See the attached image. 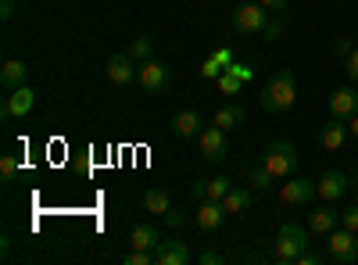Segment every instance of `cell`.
I'll list each match as a JSON object with an SVG mask.
<instances>
[{
  "label": "cell",
  "mask_w": 358,
  "mask_h": 265,
  "mask_svg": "<svg viewBox=\"0 0 358 265\" xmlns=\"http://www.w3.org/2000/svg\"><path fill=\"white\" fill-rule=\"evenodd\" d=\"M25 79H29V65L18 62V57H8V62L0 65V86H4V90H18V86H25Z\"/></svg>",
  "instance_id": "obj_16"
},
{
  "label": "cell",
  "mask_w": 358,
  "mask_h": 265,
  "mask_svg": "<svg viewBox=\"0 0 358 265\" xmlns=\"http://www.w3.org/2000/svg\"><path fill=\"white\" fill-rule=\"evenodd\" d=\"M143 208L151 212V215H169V212H172V197H169L165 190L151 187V190L143 194Z\"/></svg>",
  "instance_id": "obj_21"
},
{
  "label": "cell",
  "mask_w": 358,
  "mask_h": 265,
  "mask_svg": "<svg viewBox=\"0 0 358 265\" xmlns=\"http://www.w3.org/2000/svg\"><path fill=\"white\" fill-rule=\"evenodd\" d=\"M0 18H4V22L15 18V0H0Z\"/></svg>",
  "instance_id": "obj_38"
},
{
  "label": "cell",
  "mask_w": 358,
  "mask_h": 265,
  "mask_svg": "<svg viewBox=\"0 0 358 265\" xmlns=\"http://www.w3.org/2000/svg\"><path fill=\"white\" fill-rule=\"evenodd\" d=\"M344 72H348V79H351V83H358V47H355V54L344 62Z\"/></svg>",
  "instance_id": "obj_34"
},
{
  "label": "cell",
  "mask_w": 358,
  "mask_h": 265,
  "mask_svg": "<svg viewBox=\"0 0 358 265\" xmlns=\"http://www.w3.org/2000/svg\"><path fill=\"white\" fill-rule=\"evenodd\" d=\"M268 18H273V11L262 8L258 0H255V4H241V8H233V29H236L241 36H258V33H265Z\"/></svg>",
  "instance_id": "obj_5"
},
{
  "label": "cell",
  "mask_w": 358,
  "mask_h": 265,
  "mask_svg": "<svg viewBox=\"0 0 358 265\" xmlns=\"http://www.w3.org/2000/svg\"><path fill=\"white\" fill-rule=\"evenodd\" d=\"M33 104H36V94L29 90V83L18 86V90H8L4 104H0V119H4V122H11V119H25V115L33 111Z\"/></svg>",
  "instance_id": "obj_8"
},
{
  "label": "cell",
  "mask_w": 358,
  "mask_h": 265,
  "mask_svg": "<svg viewBox=\"0 0 358 265\" xmlns=\"http://www.w3.org/2000/svg\"><path fill=\"white\" fill-rule=\"evenodd\" d=\"M136 79H140V86H143L147 94H162V90H169V83H172V69L165 62H155V57H151V62L140 65V76Z\"/></svg>",
  "instance_id": "obj_9"
},
{
  "label": "cell",
  "mask_w": 358,
  "mask_h": 265,
  "mask_svg": "<svg viewBox=\"0 0 358 265\" xmlns=\"http://www.w3.org/2000/svg\"><path fill=\"white\" fill-rule=\"evenodd\" d=\"M258 4H262V8H268L273 15H280V11H287V4H290V0H258Z\"/></svg>",
  "instance_id": "obj_36"
},
{
  "label": "cell",
  "mask_w": 358,
  "mask_h": 265,
  "mask_svg": "<svg viewBox=\"0 0 358 265\" xmlns=\"http://www.w3.org/2000/svg\"><path fill=\"white\" fill-rule=\"evenodd\" d=\"M315 187H319V197H322V201H337V197L348 194V176L330 169V172H322V180H319Z\"/></svg>",
  "instance_id": "obj_17"
},
{
  "label": "cell",
  "mask_w": 358,
  "mask_h": 265,
  "mask_svg": "<svg viewBox=\"0 0 358 265\" xmlns=\"http://www.w3.org/2000/svg\"><path fill=\"white\" fill-rule=\"evenodd\" d=\"M222 204H226L229 215H241V212H248V204H251V190H248V187H233V190L222 197Z\"/></svg>",
  "instance_id": "obj_22"
},
{
  "label": "cell",
  "mask_w": 358,
  "mask_h": 265,
  "mask_svg": "<svg viewBox=\"0 0 358 265\" xmlns=\"http://www.w3.org/2000/svg\"><path fill=\"white\" fill-rule=\"evenodd\" d=\"M126 265H155V251H140V248H133V255H126Z\"/></svg>",
  "instance_id": "obj_30"
},
{
  "label": "cell",
  "mask_w": 358,
  "mask_h": 265,
  "mask_svg": "<svg viewBox=\"0 0 358 265\" xmlns=\"http://www.w3.org/2000/svg\"><path fill=\"white\" fill-rule=\"evenodd\" d=\"M162 241H165V233H162L158 226H147V222L133 226V248H140V251H158Z\"/></svg>",
  "instance_id": "obj_19"
},
{
  "label": "cell",
  "mask_w": 358,
  "mask_h": 265,
  "mask_svg": "<svg viewBox=\"0 0 358 265\" xmlns=\"http://www.w3.org/2000/svg\"><path fill=\"white\" fill-rule=\"evenodd\" d=\"M330 115L334 119H351V115H358V83L351 86H337V90L330 94Z\"/></svg>",
  "instance_id": "obj_10"
},
{
  "label": "cell",
  "mask_w": 358,
  "mask_h": 265,
  "mask_svg": "<svg viewBox=\"0 0 358 265\" xmlns=\"http://www.w3.org/2000/svg\"><path fill=\"white\" fill-rule=\"evenodd\" d=\"M326 258H334L341 265H358V233L337 226L326 233Z\"/></svg>",
  "instance_id": "obj_4"
},
{
  "label": "cell",
  "mask_w": 358,
  "mask_h": 265,
  "mask_svg": "<svg viewBox=\"0 0 358 265\" xmlns=\"http://www.w3.org/2000/svg\"><path fill=\"white\" fill-rule=\"evenodd\" d=\"M197 147H201V158L204 162H226V155H229V143H226V129H219L215 122L212 126H204L201 129V136H197Z\"/></svg>",
  "instance_id": "obj_7"
},
{
  "label": "cell",
  "mask_w": 358,
  "mask_h": 265,
  "mask_svg": "<svg viewBox=\"0 0 358 265\" xmlns=\"http://www.w3.org/2000/svg\"><path fill=\"white\" fill-rule=\"evenodd\" d=\"M201 129H204L201 111L183 108V111H176V115H172V133H176L179 140H194V136H201Z\"/></svg>",
  "instance_id": "obj_13"
},
{
  "label": "cell",
  "mask_w": 358,
  "mask_h": 265,
  "mask_svg": "<svg viewBox=\"0 0 358 265\" xmlns=\"http://www.w3.org/2000/svg\"><path fill=\"white\" fill-rule=\"evenodd\" d=\"M15 176H18V162H15L11 155H4V158H0V180H4V183H11Z\"/></svg>",
  "instance_id": "obj_29"
},
{
  "label": "cell",
  "mask_w": 358,
  "mask_h": 265,
  "mask_svg": "<svg viewBox=\"0 0 358 265\" xmlns=\"http://www.w3.org/2000/svg\"><path fill=\"white\" fill-rule=\"evenodd\" d=\"M229 72H233L236 79H244V83H251V79H255V65H244V62H233V65H229Z\"/></svg>",
  "instance_id": "obj_32"
},
{
  "label": "cell",
  "mask_w": 358,
  "mask_h": 265,
  "mask_svg": "<svg viewBox=\"0 0 358 265\" xmlns=\"http://www.w3.org/2000/svg\"><path fill=\"white\" fill-rule=\"evenodd\" d=\"M258 101H262V108H265L268 115L290 111L294 101H297V79H294V72H290V69H280L273 79L265 83V90H262Z\"/></svg>",
  "instance_id": "obj_1"
},
{
  "label": "cell",
  "mask_w": 358,
  "mask_h": 265,
  "mask_svg": "<svg viewBox=\"0 0 358 265\" xmlns=\"http://www.w3.org/2000/svg\"><path fill=\"white\" fill-rule=\"evenodd\" d=\"M319 197V187L312 180H301V176H290V180L280 183V201L287 208H308V201Z\"/></svg>",
  "instance_id": "obj_6"
},
{
  "label": "cell",
  "mask_w": 358,
  "mask_h": 265,
  "mask_svg": "<svg viewBox=\"0 0 358 265\" xmlns=\"http://www.w3.org/2000/svg\"><path fill=\"white\" fill-rule=\"evenodd\" d=\"M265 169L276 176V183L290 180V176L297 172V165H301V155H297V147L290 140H273V143H265V155H262Z\"/></svg>",
  "instance_id": "obj_2"
},
{
  "label": "cell",
  "mask_w": 358,
  "mask_h": 265,
  "mask_svg": "<svg viewBox=\"0 0 358 265\" xmlns=\"http://www.w3.org/2000/svg\"><path fill=\"white\" fill-rule=\"evenodd\" d=\"M319 262H322V255H315V251H301L294 265H319Z\"/></svg>",
  "instance_id": "obj_35"
},
{
  "label": "cell",
  "mask_w": 358,
  "mask_h": 265,
  "mask_svg": "<svg viewBox=\"0 0 358 265\" xmlns=\"http://www.w3.org/2000/svg\"><path fill=\"white\" fill-rule=\"evenodd\" d=\"M136 76H140V69L129 54H111L108 57V83L111 86H129Z\"/></svg>",
  "instance_id": "obj_12"
},
{
  "label": "cell",
  "mask_w": 358,
  "mask_h": 265,
  "mask_svg": "<svg viewBox=\"0 0 358 265\" xmlns=\"http://www.w3.org/2000/svg\"><path fill=\"white\" fill-rule=\"evenodd\" d=\"M341 226V212H334V208H308V229L312 233H319V237H326L330 229H337Z\"/></svg>",
  "instance_id": "obj_18"
},
{
  "label": "cell",
  "mask_w": 358,
  "mask_h": 265,
  "mask_svg": "<svg viewBox=\"0 0 358 265\" xmlns=\"http://www.w3.org/2000/svg\"><path fill=\"white\" fill-rule=\"evenodd\" d=\"M204 187H208V194H204V197H212V201H222V197L233 190L229 176H215V180H204Z\"/></svg>",
  "instance_id": "obj_25"
},
{
  "label": "cell",
  "mask_w": 358,
  "mask_h": 265,
  "mask_svg": "<svg viewBox=\"0 0 358 265\" xmlns=\"http://www.w3.org/2000/svg\"><path fill=\"white\" fill-rule=\"evenodd\" d=\"M330 50H334V57H344V62H348V57L355 54V40H348V36H337V40L330 43Z\"/></svg>",
  "instance_id": "obj_28"
},
{
  "label": "cell",
  "mask_w": 358,
  "mask_h": 265,
  "mask_svg": "<svg viewBox=\"0 0 358 265\" xmlns=\"http://www.w3.org/2000/svg\"><path fill=\"white\" fill-rule=\"evenodd\" d=\"M348 129H351V136H358V115H351V119H348Z\"/></svg>",
  "instance_id": "obj_39"
},
{
  "label": "cell",
  "mask_w": 358,
  "mask_h": 265,
  "mask_svg": "<svg viewBox=\"0 0 358 265\" xmlns=\"http://www.w3.org/2000/svg\"><path fill=\"white\" fill-rule=\"evenodd\" d=\"M348 140H351V129H348L344 119H330L322 126V133H319V143L326 147V151H341Z\"/></svg>",
  "instance_id": "obj_15"
},
{
  "label": "cell",
  "mask_w": 358,
  "mask_h": 265,
  "mask_svg": "<svg viewBox=\"0 0 358 265\" xmlns=\"http://www.w3.org/2000/svg\"><path fill=\"white\" fill-rule=\"evenodd\" d=\"M251 183H255V190L268 194V190H273V183H276V176L265 169V162H255V165H251Z\"/></svg>",
  "instance_id": "obj_24"
},
{
  "label": "cell",
  "mask_w": 358,
  "mask_h": 265,
  "mask_svg": "<svg viewBox=\"0 0 358 265\" xmlns=\"http://www.w3.org/2000/svg\"><path fill=\"white\" fill-rule=\"evenodd\" d=\"M197 262H201V265H219V262H222V255H219V251H201V255H197Z\"/></svg>",
  "instance_id": "obj_37"
},
{
  "label": "cell",
  "mask_w": 358,
  "mask_h": 265,
  "mask_svg": "<svg viewBox=\"0 0 358 265\" xmlns=\"http://www.w3.org/2000/svg\"><path fill=\"white\" fill-rule=\"evenodd\" d=\"M136 65H143V62H151V54H155V40L151 36H136L133 43H129V50H126Z\"/></svg>",
  "instance_id": "obj_23"
},
{
  "label": "cell",
  "mask_w": 358,
  "mask_h": 265,
  "mask_svg": "<svg viewBox=\"0 0 358 265\" xmlns=\"http://www.w3.org/2000/svg\"><path fill=\"white\" fill-rule=\"evenodd\" d=\"M308 251V229L305 226H297V222H283L280 233H276V262L280 265H294L297 255Z\"/></svg>",
  "instance_id": "obj_3"
},
{
  "label": "cell",
  "mask_w": 358,
  "mask_h": 265,
  "mask_svg": "<svg viewBox=\"0 0 358 265\" xmlns=\"http://www.w3.org/2000/svg\"><path fill=\"white\" fill-rule=\"evenodd\" d=\"M215 83H219V90H222V94H241V90H244V79H236L229 69H226Z\"/></svg>",
  "instance_id": "obj_27"
},
{
  "label": "cell",
  "mask_w": 358,
  "mask_h": 265,
  "mask_svg": "<svg viewBox=\"0 0 358 265\" xmlns=\"http://www.w3.org/2000/svg\"><path fill=\"white\" fill-rule=\"evenodd\" d=\"M194 255L183 241H162L158 251H155V265H187Z\"/></svg>",
  "instance_id": "obj_14"
},
{
  "label": "cell",
  "mask_w": 358,
  "mask_h": 265,
  "mask_svg": "<svg viewBox=\"0 0 358 265\" xmlns=\"http://www.w3.org/2000/svg\"><path fill=\"white\" fill-rule=\"evenodd\" d=\"M244 119H248V111H244L241 104H222V108L215 111V119H212V122H215L219 129L229 133V129H236V126H244Z\"/></svg>",
  "instance_id": "obj_20"
},
{
  "label": "cell",
  "mask_w": 358,
  "mask_h": 265,
  "mask_svg": "<svg viewBox=\"0 0 358 265\" xmlns=\"http://www.w3.org/2000/svg\"><path fill=\"white\" fill-rule=\"evenodd\" d=\"M341 226L351 229V233H358V204H355V208H344V212H341Z\"/></svg>",
  "instance_id": "obj_31"
},
{
  "label": "cell",
  "mask_w": 358,
  "mask_h": 265,
  "mask_svg": "<svg viewBox=\"0 0 358 265\" xmlns=\"http://www.w3.org/2000/svg\"><path fill=\"white\" fill-rule=\"evenodd\" d=\"M226 215H229V212H226V204H222V201H212V197H204V201L197 204V208H194V222H197L204 233L219 229Z\"/></svg>",
  "instance_id": "obj_11"
},
{
  "label": "cell",
  "mask_w": 358,
  "mask_h": 265,
  "mask_svg": "<svg viewBox=\"0 0 358 265\" xmlns=\"http://www.w3.org/2000/svg\"><path fill=\"white\" fill-rule=\"evenodd\" d=\"M283 33H287V11H280V15L268 18V25H265V33H262V36H265L268 43H276Z\"/></svg>",
  "instance_id": "obj_26"
},
{
  "label": "cell",
  "mask_w": 358,
  "mask_h": 265,
  "mask_svg": "<svg viewBox=\"0 0 358 265\" xmlns=\"http://www.w3.org/2000/svg\"><path fill=\"white\" fill-rule=\"evenodd\" d=\"M222 72H226V69L215 62V57H208V62H204V69H201V76H204V79H219Z\"/></svg>",
  "instance_id": "obj_33"
}]
</instances>
